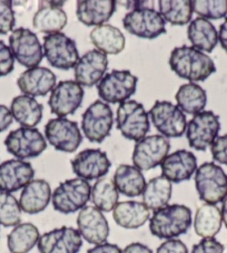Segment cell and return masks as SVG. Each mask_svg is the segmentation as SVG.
Segmentation results:
<instances>
[{
    "instance_id": "cell-1",
    "label": "cell",
    "mask_w": 227,
    "mask_h": 253,
    "mask_svg": "<svg viewBox=\"0 0 227 253\" xmlns=\"http://www.w3.org/2000/svg\"><path fill=\"white\" fill-rule=\"evenodd\" d=\"M169 66L178 77L189 83L206 81L216 72L213 59L193 46L174 48L169 57Z\"/></svg>"
},
{
    "instance_id": "cell-2",
    "label": "cell",
    "mask_w": 227,
    "mask_h": 253,
    "mask_svg": "<svg viewBox=\"0 0 227 253\" xmlns=\"http://www.w3.org/2000/svg\"><path fill=\"white\" fill-rule=\"evenodd\" d=\"M191 221V211L189 207L172 204L154 212L150 219V230L158 239H176L189 230Z\"/></svg>"
},
{
    "instance_id": "cell-3",
    "label": "cell",
    "mask_w": 227,
    "mask_h": 253,
    "mask_svg": "<svg viewBox=\"0 0 227 253\" xmlns=\"http://www.w3.org/2000/svg\"><path fill=\"white\" fill-rule=\"evenodd\" d=\"M195 186L200 200L216 206L227 196V174L220 165L206 162L196 169Z\"/></svg>"
},
{
    "instance_id": "cell-4",
    "label": "cell",
    "mask_w": 227,
    "mask_h": 253,
    "mask_svg": "<svg viewBox=\"0 0 227 253\" xmlns=\"http://www.w3.org/2000/svg\"><path fill=\"white\" fill-rule=\"evenodd\" d=\"M90 193L91 186L88 181L79 177L66 180L52 192V207L63 214L75 213L87 206L90 200Z\"/></svg>"
},
{
    "instance_id": "cell-5",
    "label": "cell",
    "mask_w": 227,
    "mask_h": 253,
    "mask_svg": "<svg viewBox=\"0 0 227 253\" xmlns=\"http://www.w3.org/2000/svg\"><path fill=\"white\" fill-rule=\"evenodd\" d=\"M117 128L124 137L138 142L150 132V115L137 100H126L117 108Z\"/></svg>"
},
{
    "instance_id": "cell-6",
    "label": "cell",
    "mask_w": 227,
    "mask_h": 253,
    "mask_svg": "<svg viewBox=\"0 0 227 253\" xmlns=\"http://www.w3.org/2000/svg\"><path fill=\"white\" fill-rule=\"evenodd\" d=\"M42 48L49 65L63 71L75 68L80 58L75 41L64 33L46 35L43 37Z\"/></svg>"
},
{
    "instance_id": "cell-7",
    "label": "cell",
    "mask_w": 227,
    "mask_h": 253,
    "mask_svg": "<svg viewBox=\"0 0 227 253\" xmlns=\"http://www.w3.org/2000/svg\"><path fill=\"white\" fill-rule=\"evenodd\" d=\"M138 78L129 71L114 69L106 74L97 86L99 97L109 104L124 103L136 93Z\"/></svg>"
},
{
    "instance_id": "cell-8",
    "label": "cell",
    "mask_w": 227,
    "mask_h": 253,
    "mask_svg": "<svg viewBox=\"0 0 227 253\" xmlns=\"http://www.w3.org/2000/svg\"><path fill=\"white\" fill-rule=\"evenodd\" d=\"M150 116L152 124L166 138L182 137L187 128L184 112L167 100H157L151 108Z\"/></svg>"
},
{
    "instance_id": "cell-9",
    "label": "cell",
    "mask_w": 227,
    "mask_h": 253,
    "mask_svg": "<svg viewBox=\"0 0 227 253\" xmlns=\"http://www.w3.org/2000/svg\"><path fill=\"white\" fill-rule=\"evenodd\" d=\"M221 130L220 116L212 111H203L194 115L186 128L189 146L197 151H206L218 137Z\"/></svg>"
},
{
    "instance_id": "cell-10",
    "label": "cell",
    "mask_w": 227,
    "mask_h": 253,
    "mask_svg": "<svg viewBox=\"0 0 227 253\" xmlns=\"http://www.w3.org/2000/svg\"><path fill=\"white\" fill-rule=\"evenodd\" d=\"M9 48L15 60L28 69L38 67L43 58V48L37 35L28 28H17L9 36Z\"/></svg>"
},
{
    "instance_id": "cell-11",
    "label": "cell",
    "mask_w": 227,
    "mask_h": 253,
    "mask_svg": "<svg viewBox=\"0 0 227 253\" xmlns=\"http://www.w3.org/2000/svg\"><path fill=\"white\" fill-rule=\"evenodd\" d=\"M114 125V113L103 100H95L84 112L81 128L85 136L93 143H102L109 136Z\"/></svg>"
},
{
    "instance_id": "cell-12",
    "label": "cell",
    "mask_w": 227,
    "mask_h": 253,
    "mask_svg": "<svg viewBox=\"0 0 227 253\" xmlns=\"http://www.w3.org/2000/svg\"><path fill=\"white\" fill-rule=\"evenodd\" d=\"M5 146L18 160L38 158L47 148V142L37 128L20 127L7 135Z\"/></svg>"
},
{
    "instance_id": "cell-13",
    "label": "cell",
    "mask_w": 227,
    "mask_h": 253,
    "mask_svg": "<svg viewBox=\"0 0 227 253\" xmlns=\"http://www.w3.org/2000/svg\"><path fill=\"white\" fill-rule=\"evenodd\" d=\"M170 150L168 138L163 135H151L136 142L133 152V163L141 171H150L158 167L167 158Z\"/></svg>"
},
{
    "instance_id": "cell-14",
    "label": "cell",
    "mask_w": 227,
    "mask_h": 253,
    "mask_svg": "<svg viewBox=\"0 0 227 253\" xmlns=\"http://www.w3.org/2000/svg\"><path fill=\"white\" fill-rule=\"evenodd\" d=\"M123 25L129 34L139 38L155 39L166 33V23L163 17L151 8L127 12L123 19Z\"/></svg>"
},
{
    "instance_id": "cell-15",
    "label": "cell",
    "mask_w": 227,
    "mask_h": 253,
    "mask_svg": "<svg viewBox=\"0 0 227 253\" xmlns=\"http://www.w3.org/2000/svg\"><path fill=\"white\" fill-rule=\"evenodd\" d=\"M45 135L51 146L65 153H74L81 144V133L76 122L66 117H57L48 121Z\"/></svg>"
},
{
    "instance_id": "cell-16",
    "label": "cell",
    "mask_w": 227,
    "mask_h": 253,
    "mask_svg": "<svg viewBox=\"0 0 227 253\" xmlns=\"http://www.w3.org/2000/svg\"><path fill=\"white\" fill-rule=\"evenodd\" d=\"M84 94V88L77 82H59L51 90L48 100L51 113L58 117H66L74 114L80 107Z\"/></svg>"
},
{
    "instance_id": "cell-17",
    "label": "cell",
    "mask_w": 227,
    "mask_h": 253,
    "mask_svg": "<svg viewBox=\"0 0 227 253\" xmlns=\"http://www.w3.org/2000/svg\"><path fill=\"white\" fill-rule=\"evenodd\" d=\"M111 167L107 154L98 148H87L72 160L73 172L85 181L103 178Z\"/></svg>"
},
{
    "instance_id": "cell-18",
    "label": "cell",
    "mask_w": 227,
    "mask_h": 253,
    "mask_svg": "<svg viewBox=\"0 0 227 253\" xmlns=\"http://www.w3.org/2000/svg\"><path fill=\"white\" fill-rule=\"evenodd\" d=\"M37 246L40 253H78L82 247V238L77 229L62 226L43 233Z\"/></svg>"
},
{
    "instance_id": "cell-19",
    "label": "cell",
    "mask_w": 227,
    "mask_h": 253,
    "mask_svg": "<svg viewBox=\"0 0 227 253\" xmlns=\"http://www.w3.org/2000/svg\"><path fill=\"white\" fill-rule=\"evenodd\" d=\"M77 226L81 238L94 246L105 243L109 237L107 219L95 207L86 206L81 209L77 216Z\"/></svg>"
},
{
    "instance_id": "cell-20",
    "label": "cell",
    "mask_w": 227,
    "mask_h": 253,
    "mask_svg": "<svg viewBox=\"0 0 227 253\" xmlns=\"http://www.w3.org/2000/svg\"><path fill=\"white\" fill-rule=\"evenodd\" d=\"M35 169L29 162L8 160L0 164V192L14 193L34 180Z\"/></svg>"
},
{
    "instance_id": "cell-21",
    "label": "cell",
    "mask_w": 227,
    "mask_h": 253,
    "mask_svg": "<svg viewBox=\"0 0 227 253\" xmlns=\"http://www.w3.org/2000/svg\"><path fill=\"white\" fill-rule=\"evenodd\" d=\"M107 68V55L96 49L87 51L75 66V82L81 86L93 87L103 80Z\"/></svg>"
},
{
    "instance_id": "cell-22",
    "label": "cell",
    "mask_w": 227,
    "mask_h": 253,
    "mask_svg": "<svg viewBox=\"0 0 227 253\" xmlns=\"http://www.w3.org/2000/svg\"><path fill=\"white\" fill-rule=\"evenodd\" d=\"M161 165V175L172 183L189 181L197 169V159L190 151L178 150L167 155Z\"/></svg>"
},
{
    "instance_id": "cell-23",
    "label": "cell",
    "mask_w": 227,
    "mask_h": 253,
    "mask_svg": "<svg viewBox=\"0 0 227 253\" xmlns=\"http://www.w3.org/2000/svg\"><path fill=\"white\" fill-rule=\"evenodd\" d=\"M17 85L24 95L30 97L46 96L56 86V75L49 68L35 67L21 73Z\"/></svg>"
},
{
    "instance_id": "cell-24",
    "label": "cell",
    "mask_w": 227,
    "mask_h": 253,
    "mask_svg": "<svg viewBox=\"0 0 227 253\" xmlns=\"http://www.w3.org/2000/svg\"><path fill=\"white\" fill-rule=\"evenodd\" d=\"M64 1H39V8L34 15V28L47 35L62 33L67 25V15L62 9Z\"/></svg>"
},
{
    "instance_id": "cell-25",
    "label": "cell",
    "mask_w": 227,
    "mask_h": 253,
    "mask_svg": "<svg viewBox=\"0 0 227 253\" xmlns=\"http://www.w3.org/2000/svg\"><path fill=\"white\" fill-rule=\"evenodd\" d=\"M51 189L46 180H33L21 191L19 204L27 214H38L46 210L51 200Z\"/></svg>"
},
{
    "instance_id": "cell-26",
    "label": "cell",
    "mask_w": 227,
    "mask_h": 253,
    "mask_svg": "<svg viewBox=\"0 0 227 253\" xmlns=\"http://www.w3.org/2000/svg\"><path fill=\"white\" fill-rule=\"evenodd\" d=\"M116 11L114 0H79L77 1L76 16L85 26H102L112 18Z\"/></svg>"
},
{
    "instance_id": "cell-27",
    "label": "cell",
    "mask_w": 227,
    "mask_h": 253,
    "mask_svg": "<svg viewBox=\"0 0 227 253\" xmlns=\"http://www.w3.org/2000/svg\"><path fill=\"white\" fill-rule=\"evenodd\" d=\"M113 217L124 229H138L151 219V211L143 202L123 201L117 203L113 210Z\"/></svg>"
},
{
    "instance_id": "cell-28",
    "label": "cell",
    "mask_w": 227,
    "mask_h": 253,
    "mask_svg": "<svg viewBox=\"0 0 227 253\" xmlns=\"http://www.w3.org/2000/svg\"><path fill=\"white\" fill-rule=\"evenodd\" d=\"M90 42L105 55H118L125 48V36L120 29L112 25H102L95 27L89 35Z\"/></svg>"
},
{
    "instance_id": "cell-29",
    "label": "cell",
    "mask_w": 227,
    "mask_h": 253,
    "mask_svg": "<svg viewBox=\"0 0 227 253\" xmlns=\"http://www.w3.org/2000/svg\"><path fill=\"white\" fill-rule=\"evenodd\" d=\"M10 112L14 120L23 127L35 128L42 119L43 106L34 97L19 95L12 99Z\"/></svg>"
},
{
    "instance_id": "cell-30",
    "label": "cell",
    "mask_w": 227,
    "mask_h": 253,
    "mask_svg": "<svg viewBox=\"0 0 227 253\" xmlns=\"http://www.w3.org/2000/svg\"><path fill=\"white\" fill-rule=\"evenodd\" d=\"M113 181L119 193L128 198L141 195L146 185L145 176L141 169L127 164H121L116 169Z\"/></svg>"
},
{
    "instance_id": "cell-31",
    "label": "cell",
    "mask_w": 227,
    "mask_h": 253,
    "mask_svg": "<svg viewBox=\"0 0 227 253\" xmlns=\"http://www.w3.org/2000/svg\"><path fill=\"white\" fill-rule=\"evenodd\" d=\"M187 36L193 47L203 53H212L218 42V33L215 26L209 20L200 17L190 21Z\"/></svg>"
},
{
    "instance_id": "cell-32",
    "label": "cell",
    "mask_w": 227,
    "mask_h": 253,
    "mask_svg": "<svg viewBox=\"0 0 227 253\" xmlns=\"http://www.w3.org/2000/svg\"><path fill=\"white\" fill-rule=\"evenodd\" d=\"M173 185L172 182L163 175L151 178L146 183L142 196L143 203L150 211H158L160 209L168 206L172 198Z\"/></svg>"
},
{
    "instance_id": "cell-33",
    "label": "cell",
    "mask_w": 227,
    "mask_h": 253,
    "mask_svg": "<svg viewBox=\"0 0 227 253\" xmlns=\"http://www.w3.org/2000/svg\"><path fill=\"white\" fill-rule=\"evenodd\" d=\"M223 224L221 209L214 204L199 207L194 216V230L198 237L211 239L218 234Z\"/></svg>"
},
{
    "instance_id": "cell-34",
    "label": "cell",
    "mask_w": 227,
    "mask_h": 253,
    "mask_svg": "<svg viewBox=\"0 0 227 253\" xmlns=\"http://www.w3.org/2000/svg\"><path fill=\"white\" fill-rule=\"evenodd\" d=\"M177 106L182 112L190 115H196L203 112L207 103V94L203 87L189 83L182 85L175 95Z\"/></svg>"
},
{
    "instance_id": "cell-35",
    "label": "cell",
    "mask_w": 227,
    "mask_h": 253,
    "mask_svg": "<svg viewBox=\"0 0 227 253\" xmlns=\"http://www.w3.org/2000/svg\"><path fill=\"white\" fill-rule=\"evenodd\" d=\"M39 230L36 225L29 222L20 223L7 237V247L10 253H28L38 244Z\"/></svg>"
},
{
    "instance_id": "cell-36",
    "label": "cell",
    "mask_w": 227,
    "mask_h": 253,
    "mask_svg": "<svg viewBox=\"0 0 227 253\" xmlns=\"http://www.w3.org/2000/svg\"><path fill=\"white\" fill-rule=\"evenodd\" d=\"M119 192L116 189L114 181L103 177L96 181L91 187L90 200L94 207L102 212H111L118 203Z\"/></svg>"
},
{
    "instance_id": "cell-37",
    "label": "cell",
    "mask_w": 227,
    "mask_h": 253,
    "mask_svg": "<svg viewBox=\"0 0 227 253\" xmlns=\"http://www.w3.org/2000/svg\"><path fill=\"white\" fill-rule=\"evenodd\" d=\"M159 14L165 23L174 26H184L190 23L193 8L190 0H159Z\"/></svg>"
},
{
    "instance_id": "cell-38",
    "label": "cell",
    "mask_w": 227,
    "mask_h": 253,
    "mask_svg": "<svg viewBox=\"0 0 227 253\" xmlns=\"http://www.w3.org/2000/svg\"><path fill=\"white\" fill-rule=\"evenodd\" d=\"M21 210L19 201L11 193L0 192V225L12 228L20 224Z\"/></svg>"
},
{
    "instance_id": "cell-39",
    "label": "cell",
    "mask_w": 227,
    "mask_h": 253,
    "mask_svg": "<svg viewBox=\"0 0 227 253\" xmlns=\"http://www.w3.org/2000/svg\"><path fill=\"white\" fill-rule=\"evenodd\" d=\"M191 8L204 19L217 20L227 16V0H193Z\"/></svg>"
},
{
    "instance_id": "cell-40",
    "label": "cell",
    "mask_w": 227,
    "mask_h": 253,
    "mask_svg": "<svg viewBox=\"0 0 227 253\" xmlns=\"http://www.w3.org/2000/svg\"><path fill=\"white\" fill-rule=\"evenodd\" d=\"M15 25L16 17L12 9V1L0 0V35H7L12 32Z\"/></svg>"
},
{
    "instance_id": "cell-41",
    "label": "cell",
    "mask_w": 227,
    "mask_h": 253,
    "mask_svg": "<svg viewBox=\"0 0 227 253\" xmlns=\"http://www.w3.org/2000/svg\"><path fill=\"white\" fill-rule=\"evenodd\" d=\"M15 57L9 46L0 41V77L7 76L14 71Z\"/></svg>"
},
{
    "instance_id": "cell-42",
    "label": "cell",
    "mask_w": 227,
    "mask_h": 253,
    "mask_svg": "<svg viewBox=\"0 0 227 253\" xmlns=\"http://www.w3.org/2000/svg\"><path fill=\"white\" fill-rule=\"evenodd\" d=\"M211 153L215 162L227 165V134L218 136L211 146Z\"/></svg>"
},
{
    "instance_id": "cell-43",
    "label": "cell",
    "mask_w": 227,
    "mask_h": 253,
    "mask_svg": "<svg viewBox=\"0 0 227 253\" xmlns=\"http://www.w3.org/2000/svg\"><path fill=\"white\" fill-rule=\"evenodd\" d=\"M190 253H224V246L215 238L202 239L193 247Z\"/></svg>"
},
{
    "instance_id": "cell-44",
    "label": "cell",
    "mask_w": 227,
    "mask_h": 253,
    "mask_svg": "<svg viewBox=\"0 0 227 253\" xmlns=\"http://www.w3.org/2000/svg\"><path fill=\"white\" fill-rule=\"evenodd\" d=\"M156 253H189V249L181 240L170 239L161 243Z\"/></svg>"
},
{
    "instance_id": "cell-45",
    "label": "cell",
    "mask_w": 227,
    "mask_h": 253,
    "mask_svg": "<svg viewBox=\"0 0 227 253\" xmlns=\"http://www.w3.org/2000/svg\"><path fill=\"white\" fill-rule=\"evenodd\" d=\"M121 249L114 243L105 242L89 249L87 253H121Z\"/></svg>"
},
{
    "instance_id": "cell-46",
    "label": "cell",
    "mask_w": 227,
    "mask_h": 253,
    "mask_svg": "<svg viewBox=\"0 0 227 253\" xmlns=\"http://www.w3.org/2000/svg\"><path fill=\"white\" fill-rule=\"evenodd\" d=\"M14 117L11 115L9 108L5 105H0V133L6 130L12 124Z\"/></svg>"
},
{
    "instance_id": "cell-47",
    "label": "cell",
    "mask_w": 227,
    "mask_h": 253,
    "mask_svg": "<svg viewBox=\"0 0 227 253\" xmlns=\"http://www.w3.org/2000/svg\"><path fill=\"white\" fill-rule=\"evenodd\" d=\"M121 253H152V251L146 244H143L141 242H134L128 244L127 247H125Z\"/></svg>"
},
{
    "instance_id": "cell-48",
    "label": "cell",
    "mask_w": 227,
    "mask_h": 253,
    "mask_svg": "<svg viewBox=\"0 0 227 253\" xmlns=\"http://www.w3.org/2000/svg\"><path fill=\"white\" fill-rule=\"evenodd\" d=\"M126 8L129 9L130 11L133 10H138V9H144V8H151V9H154V1H127L126 2Z\"/></svg>"
},
{
    "instance_id": "cell-49",
    "label": "cell",
    "mask_w": 227,
    "mask_h": 253,
    "mask_svg": "<svg viewBox=\"0 0 227 253\" xmlns=\"http://www.w3.org/2000/svg\"><path fill=\"white\" fill-rule=\"evenodd\" d=\"M218 42H221V46L227 53V17L224 23L221 25L220 32H218Z\"/></svg>"
},
{
    "instance_id": "cell-50",
    "label": "cell",
    "mask_w": 227,
    "mask_h": 253,
    "mask_svg": "<svg viewBox=\"0 0 227 253\" xmlns=\"http://www.w3.org/2000/svg\"><path fill=\"white\" fill-rule=\"evenodd\" d=\"M221 213H222V219H223V223L225 224L226 229H227V196L224 199V201L222 202V209H221Z\"/></svg>"
}]
</instances>
